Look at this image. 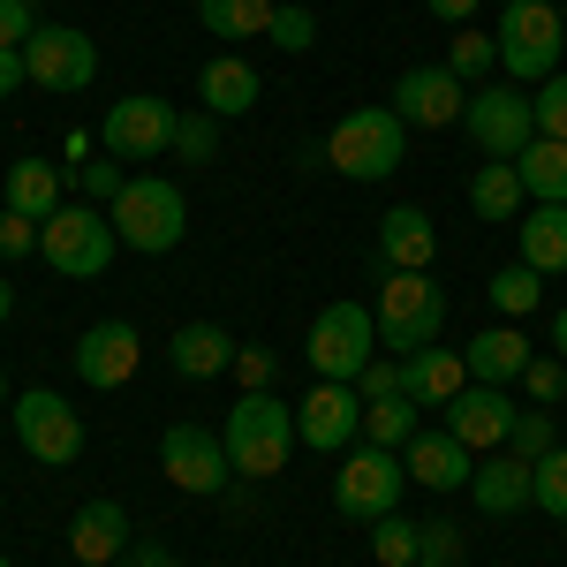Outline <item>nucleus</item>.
Here are the masks:
<instances>
[{
  "label": "nucleus",
  "mask_w": 567,
  "mask_h": 567,
  "mask_svg": "<svg viewBox=\"0 0 567 567\" xmlns=\"http://www.w3.org/2000/svg\"><path fill=\"white\" fill-rule=\"evenodd\" d=\"M8 318H16V288L0 280V326H8Z\"/></svg>",
  "instance_id": "603ef678"
},
{
  "label": "nucleus",
  "mask_w": 567,
  "mask_h": 567,
  "mask_svg": "<svg viewBox=\"0 0 567 567\" xmlns=\"http://www.w3.org/2000/svg\"><path fill=\"white\" fill-rule=\"evenodd\" d=\"M515 243L529 272H567V205H529L515 219Z\"/></svg>",
  "instance_id": "bb28decb"
},
{
  "label": "nucleus",
  "mask_w": 567,
  "mask_h": 567,
  "mask_svg": "<svg viewBox=\"0 0 567 567\" xmlns=\"http://www.w3.org/2000/svg\"><path fill=\"white\" fill-rule=\"evenodd\" d=\"M393 114L409 122V130H454L462 122V106H470V84L446 69V61H424V69H409L386 99Z\"/></svg>",
  "instance_id": "dca6fc26"
},
{
  "label": "nucleus",
  "mask_w": 567,
  "mask_h": 567,
  "mask_svg": "<svg viewBox=\"0 0 567 567\" xmlns=\"http://www.w3.org/2000/svg\"><path fill=\"white\" fill-rule=\"evenodd\" d=\"M69 553H76V567H122V553H130V507L122 499H84L76 523H69Z\"/></svg>",
  "instance_id": "6ab92c4d"
},
{
  "label": "nucleus",
  "mask_w": 567,
  "mask_h": 567,
  "mask_svg": "<svg viewBox=\"0 0 567 567\" xmlns=\"http://www.w3.org/2000/svg\"><path fill=\"white\" fill-rule=\"evenodd\" d=\"M0 567H8V560H0Z\"/></svg>",
  "instance_id": "4d7b16f0"
},
{
  "label": "nucleus",
  "mask_w": 567,
  "mask_h": 567,
  "mask_svg": "<svg viewBox=\"0 0 567 567\" xmlns=\"http://www.w3.org/2000/svg\"><path fill=\"white\" fill-rule=\"evenodd\" d=\"M355 393H363V401H386V393H401V363L371 355V363H363V379H355Z\"/></svg>",
  "instance_id": "c03bdc74"
},
{
  "label": "nucleus",
  "mask_w": 567,
  "mask_h": 567,
  "mask_svg": "<svg viewBox=\"0 0 567 567\" xmlns=\"http://www.w3.org/2000/svg\"><path fill=\"white\" fill-rule=\"evenodd\" d=\"M23 84H31L23 76V45H0V99H16Z\"/></svg>",
  "instance_id": "de8ad7c7"
},
{
  "label": "nucleus",
  "mask_w": 567,
  "mask_h": 567,
  "mask_svg": "<svg viewBox=\"0 0 567 567\" xmlns=\"http://www.w3.org/2000/svg\"><path fill=\"white\" fill-rule=\"evenodd\" d=\"M371 318H379V341L386 349L416 355L446 333V288H439L432 272H386L379 296H371Z\"/></svg>",
  "instance_id": "20e7f679"
},
{
  "label": "nucleus",
  "mask_w": 567,
  "mask_h": 567,
  "mask_svg": "<svg viewBox=\"0 0 567 567\" xmlns=\"http://www.w3.org/2000/svg\"><path fill=\"white\" fill-rule=\"evenodd\" d=\"M515 175H523V189L537 197V205H567V144L537 136L523 159H515Z\"/></svg>",
  "instance_id": "c756f323"
},
{
  "label": "nucleus",
  "mask_w": 567,
  "mask_h": 567,
  "mask_svg": "<svg viewBox=\"0 0 567 567\" xmlns=\"http://www.w3.org/2000/svg\"><path fill=\"white\" fill-rule=\"evenodd\" d=\"M8 416H16V439H23V454H31V462H45V470L84 462V409H76L69 393L31 386L23 401H8Z\"/></svg>",
  "instance_id": "9d476101"
},
{
  "label": "nucleus",
  "mask_w": 567,
  "mask_h": 567,
  "mask_svg": "<svg viewBox=\"0 0 567 567\" xmlns=\"http://www.w3.org/2000/svg\"><path fill=\"white\" fill-rule=\"evenodd\" d=\"M106 219H114L122 250H136V258H167L182 235H189V197H182L175 182H159V175H130V189L106 205Z\"/></svg>",
  "instance_id": "7ed1b4c3"
},
{
  "label": "nucleus",
  "mask_w": 567,
  "mask_h": 567,
  "mask_svg": "<svg viewBox=\"0 0 567 567\" xmlns=\"http://www.w3.org/2000/svg\"><path fill=\"white\" fill-rule=\"evenodd\" d=\"M235 379H243V393H272L280 355H272V349H235Z\"/></svg>",
  "instance_id": "ea45409f"
},
{
  "label": "nucleus",
  "mask_w": 567,
  "mask_h": 567,
  "mask_svg": "<svg viewBox=\"0 0 567 567\" xmlns=\"http://www.w3.org/2000/svg\"><path fill=\"white\" fill-rule=\"evenodd\" d=\"M175 122H182V106H167L159 91H130V99L106 106L99 144H106V159H122V167H152V159L175 152Z\"/></svg>",
  "instance_id": "6e6552de"
},
{
  "label": "nucleus",
  "mask_w": 567,
  "mask_h": 567,
  "mask_svg": "<svg viewBox=\"0 0 567 567\" xmlns=\"http://www.w3.org/2000/svg\"><path fill=\"white\" fill-rule=\"evenodd\" d=\"M470 386V363H462V349H416V355H401V393L416 401V409H446L454 393Z\"/></svg>",
  "instance_id": "4be33fe9"
},
{
  "label": "nucleus",
  "mask_w": 567,
  "mask_h": 567,
  "mask_svg": "<svg viewBox=\"0 0 567 567\" xmlns=\"http://www.w3.org/2000/svg\"><path fill=\"white\" fill-rule=\"evenodd\" d=\"M416 432H424V424H416V401H409V393H386V401H363V439H371V446H386V454H401V446H409Z\"/></svg>",
  "instance_id": "7c9ffc66"
},
{
  "label": "nucleus",
  "mask_w": 567,
  "mask_h": 567,
  "mask_svg": "<svg viewBox=\"0 0 567 567\" xmlns=\"http://www.w3.org/2000/svg\"><path fill=\"white\" fill-rule=\"evenodd\" d=\"M560 446V432H553V416L545 409H515V432H507V454H523V462H545Z\"/></svg>",
  "instance_id": "e433bc0d"
},
{
  "label": "nucleus",
  "mask_w": 567,
  "mask_h": 567,
  "mask_svg": "<svg viewBox=\"0 0 567 567\" xmlns=\"http://www.w3.org/2000/svg\"><path fill=\"white\" fill-rule=\"evenodd\" d=\"M219 439H227L235 477H258V484L280 477V470H288V454L303 446V439H296V401H280V393H243V401L227 409Z\"/></svg>",
  "instance_id": "f257e3e1"
},
{
  "label": "nucleus",
  "mask_w": 567,
  "mask_h": 567,
  "mask_svg": "<svg viewBox=\"0 0 567 567\" xmlns=\"http://www.w3.org/2000/svg\"><path fill=\"white\" fill-rule=\"evenodd\" d=\"M76 175H84V197H99V205H114V197L130 189V175H122V159H84Z\"/></svg>",
  "instance_id": "a19ab883"
},
{
  "label": "nucleus",
  "mask_w": 567,
  "mask_h": 567,
  "mask_svg": "<svg viewBox=\"0 0 567 567\" xmlns=\"http://www.w3.org/2000/svg\"><path fill=\"white\" fill-rule=\"evenodd\" d=\"M439 258V227L424 205H393L379 219V272H432Z\"/></svg>",
  "instance_id": "aec40b11"
},
{
  "label": "nucleus",
  "mask_w": 567,
  "mask_h": 567,
  "mask_svg": "<svg viewBox=\"0 0 567 567\" xmlns=\"http://www.w3.org/2000/svg\"><path fill=\"white\" fill-rule=\"evenodd\" d=\"M258 99H265V84H258V69H250L243 53H213V61L197 69V106H205V114H219V122L250 114Z\"/></svg>",
  "instance_id": "412c9836"
},
{
  "label": "nucleus",
  "mask_w": 567,
  "mask_h": 567,
  "mask_svg": "<svg viewBox=\"0 0 567 567\" xmlns=\"http://www.w3.org/2000/svg\"><path fill=\"white\" fill-rule=\"evenodd\" d=\"M401 492H409V470H401V454L386 446H349L341 454V470H333V515H349V523H386L393 507H401Z\"/></svg>",
  "instance_id": "0eeeda50"
},
{
  "label": "nucleus",
  "mask_w": 567,
  "mask_h": 567,
  "mask_svg": "<svg viewBox=\"0 0 567 567\" xmlns=\"http://www.w3.org/2000/svg\"><path fill=\"white\" fill-rule=\"evenodd\" d=\"M310 371L318 379H363V363L379 355V318H371V303H326L318 318H310Z\"/></svg>",
  "instance_id": "1a4fd4ad"
},
{
  "label": "nucleus",
  "mask_w": 567,
  "mask_h": 567,
  "mask_svg": "<svg viewBox=\"0 0 567 567\" xmlns=\"http://www.w3.org/2000/svg\"><path fill=\"white\" fill-rule=\"evenodd\" d=\"M0 189H8V213H23V219H53L69 197H61V167L53 159H16L8 175H0Z\"/></svg>",
  "instance_id": "393cba45"
},
{
  "label": "nucleus",
  "mask_w": 567,
  "mask_h": 567,
  "mask_svg": "<svg viewBox=\"0 0 567 567\" xmlns=\"http://www.w3.org/2000/svg\"><path fill=\"white\" fill-rule=\"evenodd\" d=\"M122 567H175V553H167V545H152V537H144V545H130V553H122Z\"/></svg>",
  "instance_id": "09e8293b"
},
{
  "label": "nucleus",
  "mask_w": 567,
  "mask_h": 567,
  "mask_svg": "<svg viewBox=\"0 0 567 567\" xmlns=\"http://www.w3.org/2000/svg\"><path fill=\"white\" fill-rule=\"evenodd\" d=\"M523 386H529V401H560V386H567V363H560V355H529Z\"/></svg>",
  "instance_id": "79ce46f5"
},
{
  "label": "nucleus",
  "mask_w": 567,
  "mask_h": 567,
  "mask_svg": "<svg viewBox=\"0 0 567 567\" xmlns=\"http://www.w3.org/2000/svg\"><path fill=\"white\" fill-rule=\"evenodd\" d=\"M401 470H409V484H424V492H470L477 454L439 424V432H416L409 446H401Z\"/></svg>",
  "instance_id": "a211bd4d"
},
{
  "label": "nucleus",
  "mask_w": 567,
  "mask_h": 567,
  "mask_svg": "<svg viewBox=\"0 0 567 567\" xmlns=\"http://www.w3.org/2000/svg\"><path fill=\"white\" fill-rule=\"evenodd\" d=\"M446 69H454V76H462V84L477 91L484 76H492V69H499V45L484 39V31H470V23H462V31H454V45H446Z\"/></svg>",
  "instance_id": "f704fd0d"
},
{
  "label": "nucleus",
  "mask_w": 567,
  "mask_h": 567,
  "mask_svg": "<svg viewBox=\"0 0 567 567\" xmlns=\"http://www.w3.org/2000/svg\"><path fill=\"white\" fill-rule=\"evenodd\" d=\"M272 8H280V0H197V23L227 45H250V39L272 31Z\"/></svg>",
  "instance_id": "c85d7f7f"
},
{
  "label": "nucleus",
  "mask_w": 567,
  "mask_h": 567,
  "mask_svg": "<svg viewBox=\"0 0 567 567\" xmlns=\"http://www.w3.org/2000/svg\"><path fill=\"white\" fill-rule=\"evenodd\" d=\"M136 363H144V341H136V326H122V318L84 326V333H76V349H69V371H76L84 386H99V393L130 386Z\"/></svg>",
  "instance_id": "2eb2a0df"
},
{
  "label": "nucleus",
  "mask_w": 567,
  "mask_h": 567,
  "mask_svg": "<svg viewBox=\"0 0 567 567\" xmlns=\"http://www.w3.org/2000/svg\"><path fill=\"white\" fill-rule=\"evenodd\" d=\"M296 439L318 446V454H349L363 439V393L349 379H318V386L296 401Z\"/></svg>",
  "instance_id": "ddd939ff"
},
{
  "label": "nucleus",
  "mask_w": 567,
  "mask_h": 567,
  "mask_svg": "<svg viewBox=\"0 0 567 567\" xmlns=\"http://www.w3.org/2000/svg\"><path fill=\"white\" fill-rule=\"evenodd\" d=\"M31 250H39V219L0 213V258H31Z\"/></svg>",
  "instance_id": "37998d69"
},
{
  "label": "nucleus",
  "mask_w": 567,
  "mask_h": 567,
  "mask_svg": "<svg viewBox=\"0 0 567 567\" xmlns=\"http://www.w3.org/2000/svg\"><path fill=\"white\" fill-rule=\"evenodd\" d=\"M462 130L484 159H523L537 144V106H529L523 84H477L470 106H462Z\"/></svg>",
  "instance_id": "9b49d317"
},
{
  "label": "nucleus",
  "mask_w": 567,
  "mask_h": 567,
  "mask_svg": "<svg viewBox=\"0 0 567 567\" xmlns=\"http://www.w3.org/2000/svg\"><path fill=\"white\" fill-rule=\"evenodd\" d=\"M462 363H470V379L477 386H515L529 371V341H523V326H484L477 341L462 349Z\"/></svg>",
  "instance_id": "5701e85b"
},
{
  "label": "nucleus",
  "mask_w": 567,
  "mask_h": 567,
  "mask_svg": "<svg viewBox=\"0 0 567 567\" xmlns=\"http://www.w3.org/2000/svg\"><path fill=\"white\" fill-rule=\"evenodd\" d=\"M484 296H492V310H499V318L515 326V318H529V310L545 303V272H529V265H499Z\"/></svg>",
  "instance_id": "2f4dec72"
},
{
  "label": "nucleus",
  "mask_w": 567,
  "mask_h": 567,
  "mask_svg": "<svg viewBox=\"0 0 567 567\" xmlns=\"http://www.w3.org/2000/svg\"><path fill=\"white\" fill-rule=\"evenodd\" d=\"M424 8H432L439 23H454V31H462V23H470V16H477V0H424Z\"/></svg>",
  "instance_id": "8fccbe9b"
},
{
  "label": "nucleus",
  "mask_w": 567,
  "mask_h": 567,
  "mask_svg": "<svg viewBox=\"0 0 567 567\" xmlns=\"http://www.w3.org/2000/svg\"><path fill=\"white\" fill-rule=\"evenodd\" d=\"M560 23H567V8H560Z\"/></svg>",
  "instance_id": "6e6d98bb"
},
{
  "label": "nucleus",
  "mask_w": 567,
  "mask_h": 567,
  "mask_svg": "<svg viewBox=\"0 0 567 567\" xmlns=\"http://www.w3.org/2000/svg\"><path fill=\"white\" fill-rule=\"evenodd\" d=\"M424 560L454 567V560H462V529H454V523H424Z\"/></svg>",
  "instance_id": "49530a36"
},
{
  "label": "nucleus",
  "mask_w": 567,
  "mask_h": 567,
  "mask_svg": "<svg viewBox=\"0 0 567 567\" xmlns=\"http://www.w3.org/2000/svg\"><path fill=\"white\" fill-rule=\"evenodd\" d=\"M523 205H529V189H523V175H515V159H484L477 175H470V213H477V219L515 227Z\"/></svg>",
  "instance_id": "a878e982"
},
{
  "label": "nucleus",
  "mask_w": 567,
  "mask_h": 567,
  "mask_svg": "<svg viewBox=\"0 0 567 567\" xmlns=\"http://www.w3.org/2000/svg\"><path fill=\"white\" fill-rule=\"evenodd\" d=\"M0 409H8V379H0Z\"/></svg>",
  "instance_id": "864d4df0"
},
{
  "label": "nucleus",
  "mask_w": 567,
  "mask_h": 567,
  "mask_svg": "<svg viewBox=\"0 0 567 567\" xmlns=\"http://www.w3.org/2000/svg\"><path fill=\"white\" fill-rule=\"evenodd\" d=\"M265 39L280 45V53H310V45H318V16L288 0V8H272V31H265Z\"/></svg>",
  "instance_id": "58836bf2"
},
{
  "label": "nucleus",
  "mask_w": 567,
  "mask_h": 567,
  "mask_svg": "<svg viewBox=\"0 0 567 567\" xmlns=\"http://www.w3.org/2000/svg\"><path fill=\"white\" fill-rule=\"evenodd\" d=\"M122 250V235H114V219L99 213V205H61V213L39 227V258L61 272V280H99L106 265Z\"/></svg>",
  "instance_id": "423d86ee"
},
{
  "label": "nucleus",
  "mask_w": 567,
  "mask_h": 567,
  "mask_svg": "<svg viewBox=\"0 0 567 567\" xmlns=\"http://www.w3.org/2000/svg\"><path fill=\"white\" fill-rule=\"evenodd\" d=\"M416 567H446V560H416Z\"/></svg>",
  "instance_id": "5fc2aeb1"
},
{
  "label": "nucleus",
  "mask_w": 567,
  "mask_h": 567,
  "mask_svg": "<svg viewBox=\"0 0 567 567\" xmlns=\"http://www.w3.org/2000/svg\"><path fill=\"white\" fill-rule=\"evenodd\" d=\"M470 499H477L484 515H523L529 507V462L523 454H484L477 462V477H470Z\"/></svg>",
  "instance_id": "b1692460"
},
{
  "label": "nucleus",
  "mask_w": 567,
  "mask_h": 567,
  "mask_svg": "<svg viewBox=\"0 0 567 567\" xmlns=\"http://www.w3.org/2000/svg\"><path fill=\"white\" fill-rule=\"evenodd\" d=\"M31 31H39L31 0H0V45H31Z\"/></svg>",
  "instance_id": "a18cd8bd"
},
{
  "label": "nucleus",
  "mask_w": 567,
  "mask_h": 567,
  "mask_svg": "<svg viewBox=\"0 0 567 567\" xmlns=\"http://www.w3.org/2000/svg\"><path fill=\"white\" fill-rule=\"evenodd\" d=\"M553 349H560V363H567V303L553 310Z\"/></svg>",
  "instance_id": "3c124183"
},
{
  "label": "nucleus",
  "mask_w": 567,
  "mask_h": 567,
  "mask_svg": "<svg viewBox=\"0 0 567 567\" xmlns=\"http://www.w3.org/2000/svg\"><path fill=\"white\" fill-rule=\"evenodd\" d=\"M159 470H167L175 492H197V499H219L227 477H235L227 439L205 432V424H167V439H159Z\"/></svg>",
  "instance_id": "f8f14e48"
},
{
  "label": "nucleus",
  "mask_w": 567,
  "mask_h": 567,
  "mask_svg": "<svg viewBox=\"0 0 567 567\" xmlns=\"http://www.w3.org/2000/svg\"><path fill=\"white\" fill-rule=\"evenodd\" d=\"M23 76L39 91H84L99 76V45L84 31H69V23H39L31 45H23Z\"/></svg>",
  "instance_id": "4468645a"
},
{
  "label": "nucleus",
  "mask_w": 567,
  "mask_h": 567,
  "mask_svg": "<svg viewBox=\"0 0 567 567\" xmlns=\"http://www.w3.org/2000/svg\"><path fill=\"white\" fill-rule=\"evenodd\" d=\"M371 560L379 567H416L424 560V523H401V515L371 523Z\"/></svg>",
  "instance_id": "473e14b6"
},
{
  "label": "nucleus",
  "mask_w": 567,
  "mask_h": 567,
  "mask_svg": "<svg viewBox=\"0 0 567 567\" xmlns=\"http://www.w3.org/2000/svg\"><path fill=\"white\" fill-rule=\"evenodd\" d=\"M529 507L567 523V446H553L545 462H529Z\"/></svg>",
  "instance_id": "72a5a7b5"
},
{
  "label": "nucleus",
  "mask_w": 567,
  "mask_h": 567,
  "mask_svg": "<svg viewBox=\"0 0 567 567\" xmlns=\"http://www.w3.org/2000/svg\"><path fill=\"white\" fill-rule=\"evenodd\" d=\"M213 152H219V114H205V106H182V122H175V159L205 167Z\"/></svg>",
  "instance_id": "c9c22d12"
},
{
  "label": "nucleus",
  "mask_w": 567,
  "mask_h": 567,
  "mask_svg": "<svg viewBox=\"0 0 567 567\" xmlns=\"http://www.w3.org/2000/svg\"><path fill=\"white\" fill-rule=\"evenodd\" d=\"M499 69H507V84H545V76H560V45H567V23L553 0H507V16H499Z\"/></svg>",
  "instance_id": "39448f33"
},
{
  "label": "nucleus",
  "mask_w": 567,
  "mask_h": 567,
  "mask_svg": "<svg viewBox=\"0 0 567 567\" xmlns=\"http://www.w3.org/2000/svg\"><path fill=\"white\" fill-rule=\"evenodd\" d=\"M529 106H537V136L567 144V69H560V76H545V84L529 91Z\"/></svg>",
  "instance_id": "4c0bfd02"
},
{
  "label": "nucleus",
  "mask_w": 567,
  "mask_h": 567,
  "mask_svg": "<svg viewBox=\"0 0 567 567\" xmlns=\"http://www.w3.org/2000/svg\"><path fill=\"white\" fill-rule=\"evenodd\" d=\"M446 432L462 439L470 454H492V446H507V432H515V401H507V386H470L446 401Z\"/></svg>",
  "instance_id": "f3484780"
},
{
  "label": "nucleus",
  "mask_w": 567,
  "mask_h": 567,
  "mask_svg": "<svg viewBox=\"0 0 567 567\" xmlns=\"http://www.w3.org/2000/svg\"><path fill=\"white\" fill-rule=\"evenodd\" d=\"M167 363H175L182 379H219V371H235V341L219 326H182L175 341H167Z\"/></svg>",
  "instance_id": "cd10ccee"
},
{
  "label": "nucleus",
  "mask_w": 567,
  "mask_h": 567,
  "mask_svg": "<svg viewBox=\"0 0 567 567\" xmlns=\"http://www.w3.org/2000/svg\"><path fill=\"white\" fill-rule=\"evenodd\" d=\"M409 152V122L393 106H349L333 130H326V167L341 182H386Z\"/></svg>",
  "instance_id": "f03ea898"
}]
</instances>
